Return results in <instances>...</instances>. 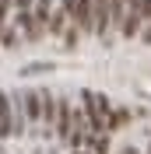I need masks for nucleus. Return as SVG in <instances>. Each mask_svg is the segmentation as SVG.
<instances>
[{
    "instance_id": "nucleus-6",
    "label": "nucleus",
    "mask_w": 151,
    "mask_h": 154,
    "mask_svg": "<svg viewBox=\"0 0 151 154\" xmlns=\"http://www.w3.org/2000/svg\"><path fill=\"white\" fill-rule=\"evenodd\" d=\"M21 102H25V119H28V123H39V105H42V102H39V91H25Z\"/></svg>"
},
{
    "instance_id": "nucleus-4",
    "label": "nucleus",
    "mask_w": 151,
    "mask_h": 154,
    "mask_svg": "<svg viewBox=\"0 0 151 154\" xmlns=\"http://www.w3.org/2000/svg\"><path fill=\"white\" fill-rule=\"evenodd\" d=\"M53 126H56L60 140L70 137V102H56V119H53Z\"/></svg>"
},
{
    "instance_id": "nucleus-3",
    "label": "nucleus",
    "mask_w": 151,
    "mask_h": 154,
    "mask_svg": "<svg viewBox=\"0 0 151 154\" xmlns=\"http://www.w3.org/2000/svg\"><path fill=\"white\" fill-rule=\"evenodd\" d=\"M39 123H42V133L53 130V119H56V98L49 95V91H39Z\"/></svg>"
},
{
    "instance_id": "nucleus-5",
    "label": "nucleus",
    "mask_w": 151,
    "mask_h": 154,
    "mask_svg": "<svg viewBox=\"0 0 151 154\" xmlns=\"http://www.w3.org/2000/svg\"><path fill=\"white\" fill-rule=\"evenodd\" d=\"M11 137V95L0 91V140Z\"/></svg>"
},
{
    "instance_id": "nucleus-9",
    "label": "nucleus",
    "mask_w": 151,
    "mask_h": 154,
    "mask_svg": "<svg viewBox=\"0 0 151 154\" xmlns=\"http://www.w3.org/2000/svg\"><path fill=\"white\" fill-rule=\"evenodd\" d=\"M0 42H4L7 49H14V42H18V32H14V28H4V32H0Z\"/></svg>"
},
{
    "instance_id": "nucleus-1",
    "label": "nucleus",
    "mask_w": 151,
    "mask_h": 154,
    "mask_svg": "<svg viewBox=\"0 0 151 154\" xmlns=\"http://www.w3.org/2000/svg\"><path fill=\"white\" fill-rule=\"evenodd\" d=\"M81 102H85V123H88V133H102V112H98L95 91H81Z\"/></svg>"
},
{
    "instance_id": "nucleus-13",
    "label": "nucleus",
    "mask_w": 151,
    "mask_h": 154,
    "mask_svg": "<svg viewBox=\"0 0 151 154\" xmlns=\"http://www.w3.org/2000/svg\"><path fill=\"white\" fill-rule=\"evenodd\" d=\"M74 154H88V151H81V147H77V151H74Z\"/></svg>"
},
{
    "instance_id": "nucleus-11",
    "label": "nucleus",
    "mask_w": 151,
    "mask_h": 154,
    "mask_svg": "<svg viewBox=\"0 0 151 154\" xmlns=\"http://www.w3.org/2000/svg\"><path fill=\"white\" fill-rule=\"evenodd\" d=\"M11 4H14L18 11H32V0H11Z\"/></svg>"
},
{
    "instance_id": "nucleus-12",
    "label": "nucleus",
    "mask_w": 151,
    "mask_h": 154,
    "mask_svg": "<svg viewBox=\"0 0 151 154\" xmlns=\"http://www.w3.org/2000/svg\"><path fill=\"white\" fill-rule=\"evenodd\" d=\"M74 4H77V0H63V11H67V14L74 11Z\"/></svg>"
},
{
    "instance_id": "nucleus-2",
    "label": "nucleus",
    "mask_w": 151,
    "mask_h": 154,
    "mask_svg": "<svg viewBox=\"0 0 151 154\" xmlns=\"http://www.w3.org/2000/svg\"><path fill=\"white\" fill-rule=\"evenodd\" d=\"M70 14H74V28H77V32H95V11H92V0H77Z\"/></svg>"
},
{
    "instance_id": "nucleus-7",
    "label": "nucleus",
    "mask_w": 151,
    "mask_h": 154,
    "mask_svg": "<svg viewBox=\"0 0 151 154\" xmlns=\"http://www.w3.org/2000/svg\"><path fill=\"white\" fill-rule=\"evenodd\" d=\"M46 28L53 32V35H60V32L67 28V11L60 7V11H49V21H46Z\"/></svg>"
},
{
    "instance_id": "nucleus-10",
    "label": "nucleus",
    "mask_w": 151,
    "mask_h": 154,
    "mask_svg": "<svg viewBox=\"0 0 151 154\" xmlns=\"http://www.w3.org/2000/svg\"><path fill=\"white\" fill-rule=\"evenodd\" d=\"M63 32H67V35H63V38H67V49H74L77 42H81V32H77L74 25H70V28H63Z\"/></svg>"
},
{
    "instance_id": "nucleus-8",
    "label": "nucleus",
    "mask_w": 151,
    "mask_h": 154,
    "mask_svg": "<svg viewBox=\"0 0 151 154\" xmlns=\"http://www.w3.org/2000/svg\"><path fill=\"white\" fill-rule=\"evenodd\" d=\"M53 67H56V63H49V60H46V63H28V67H21V74H25V77H35V74H49Z\"/></svg>"
}]
</instances>
